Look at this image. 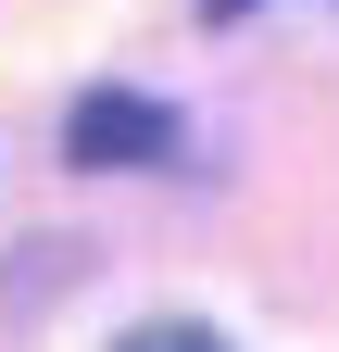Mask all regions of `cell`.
Instances as JSON below:
<instances>
[{"instance_id":"1","label":"cell","mask_w":339,"mask_h":352,"mask_svg":"<svg viewBox=\"0 0 339 352\" xmlns=\"http://www.w3.org/2000/svg\"><path fill=\"white\" fill-rule=\"evenodd\" d=\"M63 164H89V176H139V164H176V113L151 101V88H89L63 126Z\"/></svg>"},{"instance_id":"2","label":"cell","mask_w":339,"mask_h":352,"mask_svg":"<svg viewBox=\"0 0 339 352\" xmlns=\"http://www.w3.org/2000/svg\"><path fill=\"white\" fill-rule=\"evenodd\" d=\"M113 352H226V340H214V327H189V315H163V327H126Z\"/></svg>"},{"instance_id":"3","label":"cell","mask_w":339,"mask_h":352,"mask_svg":"<svg viewBox=\"0 0 339 352\" xmlns=\"http://www.w3.org/2000/svg\"><path fill=\"white\" fill-rule=\"evenodd\" d=\"M239 13H251V0H201V25H239Z\"/></svg>"}]
</instances>
